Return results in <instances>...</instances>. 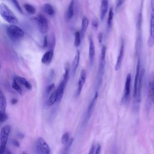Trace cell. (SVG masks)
I'll return each instance as SVG.
<instances>
[{"label": "cell", "instance_id": "6da1fadb", "mask_svg": "<svg viewBox=\"0 0 154 154\" xmlns=\"http://www.w3.org/2000/svg\"><path fill=\"white\" fill-rule=\"evenodd\" d=\"M144 75V69H141L140 67V58L138 56V61L136 67V73L134 80V106L136 109H138L139 104L141 102V87L143 83V79Z\"/></svg>", "mask_w": 154, "mask_h": 154}, {"label": "cell", "instance_id": "7a4b0ae2", "mask_svg": "<svg viewBox=\"0 0 154 154\" xmlns=\"http://www.w3.org/2000/svg\"><path fill=\"white\" fill-rule=\"evenodd\" d=\"M0 15L4 20L11 25H16L18 23V19L15 14L4 3L0 4Z\"/></svg>", "mask_w": 154, "mask_h": 154}, {"label": "cell", "instance_id": "3957f363", "mask_svg": "<svg viewBox=\"0 0 154 154\" xmlns=\"http://www.w3.org/2000/svg\"><path fill=\"white\" fill-rule=\"evenodd\" d=\"M106 47L105 45H103L101 48V51L99 57V64L98 66V72H97V87H100L102 82V78L104 74L105 63H106Z\"/></svg>", "mask_w": 154, "mask_h": 154}, {"label": "cell", "instance_id": "277c9868", "mask_svg": "<svg viewBox=\"0 0 154 154\" xmlns=\"http://www.w3.org/2000/svg\"><path fill=\"white\" fill-rule=\"evenodd\" d=\"M7 33L8 37L13 41L19 40L24 36V31L16 25H10L7 27Z\"/></svg>", "mask_w": 154, "mask_h": 154}, {"label": "cell", "instance_id": "5b68a950", "mask_svg": "<svg viewBox=\"0 0 154 154\" xmlns=\"http://www.w3.org/2000/svg\"><path fill=\"white\" fill-rule=\"evenodd\" d=\"M35 151L37 154H51L49 146L42 137L38 138L35 142Z\"/></svg>", "mask_w": 154, "mask_h": 154}, {"label": "cell", "instance_id": "8992f818", "mask_svg": "<svg viewBox=\"0 0 154 154\" xmlns=\"http://www.w3.org/2000/svg\"><path fill=\"white\" fill-rule=\"evenodd\" d=\"M97 96H98V92L96 91L93 97L92 98V99L90 102V103L88 104V106L87 107L86 112H85V116H84V120L82 121L83 125H86L87 123V122H88V120H90V117H91V115L93 112V111H94V107H95V105H96V100H97Z\"/></svg>", "mask_w": 154, "mask_h": 154}, {"label": "cell", "instance_id": "52a82bcc", "mask_svg": "<svg viewBox=\"0 0 154 154\" xmlns=\"http://www.w3.org/2000/svg\"><path fill=\"white\" fill-rule=\"evenodd\" d=\"M131 75L128 73L126 76L125 88L123 91V95L122 99V102L125 104L129 100L131 94Z\"/></svg>", "mask_w": 154, "mask_h": 154}, {"label": "cell", "instance_id": "ba28073f", "mask_svg": "<svg viewBox=\"0 0 154 154\" xmlns=\"http://www.w3.org/2000/svg\"><path fill=\"white\" fill-rule=\"evenodd\" d=\"M10 131H11V128L9 125H5L2 128L0 132V144L1 145L6 146L8 142Z\"/></svg>", "mask_w": 154, "mask_h": 154}, {"label": "cell", "instance_id": "9c48e42d", "mask_svg": "<svg viewBox=\"0 0 154 154\" xmlns=\"http://www.w3.org/2000/svg\"><path fill=\"white\" fill-rule=\"evenodd\" d=\"M148 45L152 47L154 45V8H151L150 20V32L148 40Z\"/></svg>", "mask_w": 154, "mask_h": 154}, {"label": "cell", "instance_id": "30bf717a", "mask_svg": "<svg viewBox=\"0 0 154 154\" xmlns=\"http://www.w3.org/2000/svg\"><path fill=\"white\" fill-rule=\"evenodd\" d=\"M36 20L40 32L42 34H45L48 30V24L47 19L43 15L40 14L37 17Z\"/></svg>", "mask_w": 154, "mask_h": 154}, {"label": "cell", "instance_id": "8fae6325", "mask_svg": "<svg viewBox=\"0 0 154 154\" xmlns=\"http://www.w3.org/2000/svg\"><path fill=\"white\" fill-rule=\"evenodd\" d=\"M124 54H125V43H124L123 39L122 38L120 50H119V55L117 56L116 65H115V70H118L120 68L122 64L123 60Z\"/></svg>", "mask_w": 154, "mask_h": 154}, {"label": "cell", "instance_id": "7c38bea8", "mask_svg": "<svg viewBox=\"0 0 154 154\" xmlns=\"http://www.w3.org/2000/svg\"><path fill=\"white\" fill-rule=\"evenodd\" d=\"M86 71L85 69H82L81 72V74H80V76L79 78V80L78 82V85H77V89H76V96H78L80 95L83 86L85 82V80H86Z\"/></svg>", "mask_w": 154, "mask_h": 154}, {"label": "cell", "instance_id": "4fadbf2b", "mask_svg": "<svg viewBox=\"0 0 154 154\" xmlns=\"http://www.w3.org/2000/svg\"><path fill=\"white\" fill-rule=\"evenodd\" d=\"M68 81H67L66 79L62 78L60 83L59 84L56 91H57V102H60L63 98V94H64V90L66 86V84L67 83Z\"/></svg>", "mask_w": 154, "mask_h": 154}, {"label": "cell", "instance_id": "5bb4252c", "mask_svg": "<svg viewBox=\"0 0 154 154\" xmlns=\"http://www.w3.org/2000/svg\"><path fill=\"white\" fill-rule=\"evenodd\" d=\"M149 96L154 105V75L152 72L150 73L149 81Z\"/></svg>", "mask_w": 154, "mask_h": 154}, {"label": "cell", "instance_id": "9a60e30c", "mask_svg": "<svg viewBox=\"0 0 154 154\" xmlns=\"http://www.w3.org/2000/svg\"><path fill=\"white\" fill-rule=\"evenodd\" d=\"M95 55V46L93 39L91 37L89 38V49H88V55H89V61L91 65L94 61Z\"/></svg>", "mask_w": 154, "mask_h": 154}, {"label": "cell", "instance_id": "2e32d148", "mask_svg": "<svg viewBox=\"0 0 154 154\" xmlns=\"http://www.w3.org/2000/svg\"><path fill=\"white\" fill-rule=\"evenodd\" d=\"M79 60H80V52L79 51H78L76 52V55H75V57L72 63V75L73 76H74V75L76 73V70L78 69V67L79 63Z\"/></svg>", "mask_w": 154, "mask_h": 154}, {"label": "cell", "instance_id": "e0dca14e", "mask_svg": "<svg viewBox=\"0 0 154 154\" xmlns=\"http://www.w3.org/2000/svg\"><path fill=\"white\" fill-rule=\"evenodd\" d=\"M108 9V0H102L100 8V19L103 20L105 18Z\"/></svg>", "mask_w": 154, "mask_h": 154}, {"label": "cell", "instance_id": "ac0fdd59", "mask_svg": "<svg viewBox=\"0 0 154 154\" xmlns=\"http://www.w3.org/2000/svg\"><path fill=\"white\" fill-rule=\"evenodd\" d=\"M53 55H54V51L53 50H49L47 52H46L41 60V61L43 64H49L53 58Z\"/></svg>", "mask_w": 154, "mask_h": 154}, {"label": "cell", "instance_id": "d6986e66", "mask_svg": "<svg viewBox=\"0 0 154 154\" xmlns=\"http://www.w3.org/2000/svg\"><path fill=\"white\" fill-rule=\"evenodd\" d=\"M14 79H15L16 81L19 84L23 85L26 89H28V90H31L32 89L31 84L25 78L20 76H15Z\"/></svg>", "mask_w": 154, "mask_h": 154}, {"label": "cell", "instance_id": "ffe728a7", "mask_svg": "<svg viewBox=\"0 0 154 154\" xmlns=\"http://www.w3.org/2000/svg\"><path fill=\"white\" fill-rule=\"evenodd\" d=\"M74 4H75V0H70L68 8L67 9V11H66V19L67 20H70L73 16Z\"/></svg>", "mask_w": 154, "mask_h": 154}, {"label": "cell", "instance_id": "44dd1931", "mask_svg": "<svg viewBox=\"0 0 154 154\" xmlns=\"http://www.w3.org/2000/svg\"><path fill=\"white\" fill-rule=\"evenodd\" d=\"M7 105V103L5 96L0 88V112H5Z\"/></svg>", "mask_w": 154, "mask_h": 154}, {"label": "cell", "instance_id": "7402d4cb", "mask_svg": "<svg viewBox=\"0 0 154 154\" xmlns=\"http://www.w3.org/2000/svg\"><path fill=\"white\" fill-rule=\"evenodd\" d=\"M89 24V20L88 18L85 16H84L82 19V22H81V29L80 31V33L81 35V37H83L86 32V31L88 28Z\"/></svg>", "mask_w": 154, "mask_h": 154}, {"label": "cell", "instance_id": "603a6c76", "mask_svg": "<svg viewBox=\"0 0 154 154\" xmlns=\"http://www.w3.org/2000/svg\"><path fill=\"white\" fill-rule=\"evenodd\" d=\"M57 102V94L56 90L53 91L50 94L48 99L46 102V105L48 106H51Z\"/></svg>", "mask_w": 154, "mask_h": 154}, {"label": "cell", "instance_id": "cb8c5ba5", "mask_svg": "<svg viewBox=\"0 0 154 154\" xmlns=\"http://www.w3.org/2000/svg\"><path fill=\"white\" fill-rule=\"evenodd\" d=\"M43 9L44 11L49 16H54L55 14V10H54V7H52V5L51 4H50L49 3L45 4L43 7Z\"/></svg>", "mask_w": 154, "mask_h": 154}, {"label": "cell", "instance_id": "d4e9b609", "mask_svg": "<svg viewBox=\"0 0 154 154\" xmlns=\"http://www.w3.org/2000/svg\"><path fill=\"white\" fill-rule=\"evenodd\" d=\"M101 146L99 144H93L91 146L88 154H100Z\"/></svg>", "mask_w": 154, "mask_h": 154}, {"label": "cell", "instance_id": "484cf974", "mask_svg": "<svg viewBox=\"0 0 154 154\" xmlns=\"http://www.w3.org/2000/svg\"><path fill=\"white\" fill-rule=\"evenodd\" d=\"M113 17H114L113 10H112V8H111L109 10L108 17V20H107V28H108V30H109L112 27Z\"/></svg>", "mask_w": 154, "mask_h": 154}, {"label": "cell", "instance_id": "4316f807", "mask_svg": "<svg viewBox=\"0 0 154 154\" xmlns=\"http://www.w3.org/2000/svg\"><path fill=\"white\" fill-rule=\"evenodd\" d=\"M71 138H70V134L67 132L64 133L61 138V142L63 144L66 146L71 140Z\"/></svg>", "mask_w": 154, "mask_h": 154}, {"label": "cell", "instance_id": "83f0119b", "mask_svg": "<svg viewBox=\"0 0 154 154\" xmlns=\"http://www.w3.org/2000/svg\"><path fill=\"white\" fill-rule=\"evenodd\" d=\"M81 35L80 31H76L75 33V39H74V45L75 47H78L81 45Z\"/></svg>", "mask_w": 154, "mask_h": 154}, {"label": "cell", "instance_id": "f1b7e54d", "mask_svg": "<svg viewBox=\"0 0 154 154\" xmlns=\"http://www.w3.org/2000/svg\"><path fill=\"white\" fill-rule=\"evenodd\" d=\"M11 87L19 94H20V95L22 94V90L21 87H20L19 83L16 81L15 79H13V82H12V84H11Z\"/></svg>", "mask_w": 154, "mask_h": 154}, {"label": "cell", "instance_id": "f546056e", "mask_svg": "<svg viewBox=\"0 0 154 154\" xmlns=\"http://www.w3.org/2000/svg\"><path fill=\"white\" fill-rule=\"evenodd\" d=\"M23 7H24V8L25 10H26V11L27 13H28L29 14H34L36 12V10H35V8L32 6L31 5V4H25L23 5Z\"/></svg>", "mask_w": 154, "mask_h": 154}, {"label": "cell", "instance_id": "4dcf8cb0", "mask_svg": "<svg viewBox=\"0 0 154 154\" xmlns=\"http://www.w3.org/2000/svg\"><path fill=\"white\" fill-rule=\"evenodd\" d=\"M11 1L13 2V5H14V7H16V8L18 10V11L19 13H20L21 14H23V10H22V7H20V5L19 4V2H18V1L17 0H11Z\"/></svg>", "mask_w": 154, "mask_h": 154}, {"label": "cell", "instance_id": "1f68e13d", "mask_svg": "<svg viewBox=\"0 0 154 154\" xmlns=\"http://www.w3.org/2000/svg\"><path fill=\"white\" fill-rule=\"evenodd\" d=\"M54 88H55V85H54V83L49 84V85L46 87V91H45L46 94V95L49 94L53 91V90L54 89Z\"/></svg>", "mask_w": 154, "mask_h": 154}, {"label": "cell", "instance_id": "d6a6232c", "mask_svg": "<svg viewBox=\"0 0 154 154\" xmlns=\"http://www.w3.org/2000/svg\"><path fill=\"white\" fill-rule=\"evenodd\" d=\"M8 119V114L6 112H0V123H4Z\"/></svg>", "mask_w": 154, "mask_h": 154}, {"label": "cell", "instance_id": "836d02e7", "mask_svg": "<svg viewBox=\"0 0 154 154\" xmlns=\"http://www.w3.org/2000/svg\"><path fill=\"white\" fill-rule=\"evenodd\" d=\"M48 46V40L47 36H45L43 39V49L46 48Z\"/></svg>", "mask_w": 154, "mask_h": 154}, {"label": "cell", "instance_id": "e575fe53", "mask_svg": "<svg viewBox=\"0 0 154 154\" xmlns=\"http://www.w3.org/2000/svg\"><path fill=\"white\" fill-rule=\"evenodd\" d=\"M92 26L94 29H97L98 28V22L97 20L93 19L92 21Z\"/></svg>", "mask_w": 154, "mask_h": 154}, {"label": "cell", "instance_id": "d590c367", "mask_svg": "<svg viewBox=\"0 0 154 154\" xmlns=\"http://www.w3.org/2000/svg\"><path fill=\"white\" fill-rule=\"evenodd\" d=\"M125 0H117L116 1V8H119L124 3Z\"/></svg>", "mask_w": 154, "mask_h": 154}, {"label": "cell", "instance_id": "8d00e7d4", "mask_svg": "<svg viewBox=\"0 0 154 154\" xmlns=\"http://www.w3.org/2000/svg\"><path fill=\"white\" fill-rule=\"evenodd\" d=\"M11 143H12V144H13V146H16V147H18L20 146L19 142L17 140H13L12 141H11Z\"/></svg>", "mask_w": 154, "mask_h": 154}, {"label": "cell", "instance_id": "74e56055", "mask_svg": "<svg viewBox=\"0 0 154 154\" xmlns=\"http://www.w3.org/2000/svg\"><path fill=\"white\" fill-rule=\"evenodd\" d=\"M6 149V146L0 144V154H4Z\"/></svg>", "mask_w": 154, "mask_h": 154}, {"label": "cell", "instance_id": "f35d334b", "mask_svg": "<svg viewBox=\"0 0 154 154\" xmlns=\"http://www.w3.org/2000/svg\"><path fill=\"white\" fill-rule=\"evenodd\" d=\"M17 103V99H16V98H13L12 99H11V103L12 104V105H15V104H16Z\"/></svg>", "mask_w": 154, "mask_h": 154}, {"label": "cell", "instance_id": "ab89813d", "mask_svg": "<svg viewBox=\"0 0 154 154\" xmlns=\"http://www.w3.org/2000/svg\"><path fill=\"white\" fill-rule=\"evenodd\" d=\"M102 37H103V36H102V33H99L98 35V39H99V41L100 43H101L102 41Z\"/></svg>", "mask_w": 154, "mask_h": 154}, {"label": "cell", "instance_id": "60d3db41", "mask_svg": "<svg viewBox=\"0 0 154 154\" xmlns=\"http://www.w3.org/2000/svg\"><path fill=\"white\" fill-rule=\"evenodd\" d=\"M18 137H19L20 139H22V138H24V135H23V134H22V133H21V132H19V133H18Z\"/></svg>", "mask_w": 154, "mask_h": 154}, {"label": "cell", "instance_id": "b9f144b4", "mask_svg": "<svg viewBox=\"0 0 154 154\" xmlns=\"http://www.w3.org/2000/svg\"><path fill=\"white\" fill-rule=\"evenodd\" d=\"M151 8H154V0H151Z\"/></svg>", "mask_w": 154, "mask_h": 154}, {"label": "cell", "instance_id": "7bdbcfd3", "mask_svg": "<svg viewBox=\"0 0 154 154\" xmlns=\"http://www.w3.org/2000/svg\"><path fill=\"white\" fill-rule=\"evenodd\" d=\"M6 154H11V152L10 150H7L6 152Z\"/></svg>", "mask_w": 154, "mask_h": 154}, {"label": "cell", "instance_id": "ee69618b", "mask_svg": "<svg viewBox=\"0 0 154 154\" xmlns=\"http://www.w3.org/2000/svg\"><path fill=\"white\" fill-rule=\"evenodd\" d=\"M0 69H1V65H0Z\"/></svg>", "mask_w": 154, "mask_h": 154}]
</instances>
